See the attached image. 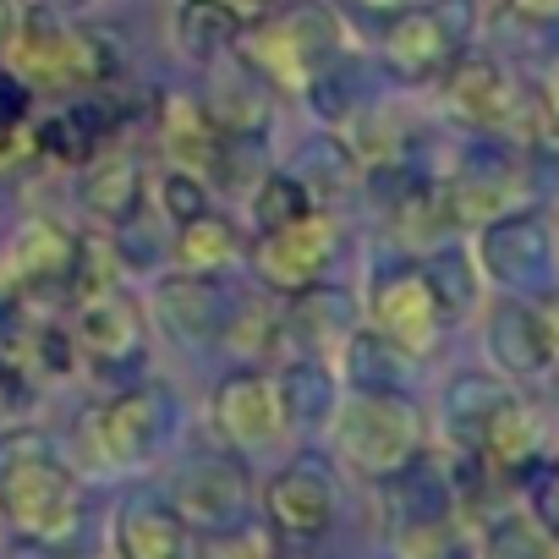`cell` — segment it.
Wrapping results in <instances>:
<instances>
[{
  "mask_svg": "<svg viewBox=\"0 0 559 559\" xmlns=\"http://www.w3.org/2000/svg\"><path fill=\"white\" fill-rule=\"evenodd\" d=\"M324 423L341 461L362 477H390L423 450V412L401 390H352Z\"/></svg>",
  "mask_w": 559,
  "mask_h": 559,
  "instance_id": "7a4b0ae2",
  "label": "cell"
},
{
  "mask_svg": "<svg viewBox=\"0 0 559 559\" xmlns=\"http://www.w3.org/2000/svg\"><path fill=\"white\" fill-rule=\"evenodd\" d=\"M0 515L17 537L39 548H67L88 521L83 483L56 455V444L34 428L0 439Z\"/></svg>",
  "mask_w": 559,
  "mask_h": 559,
  "instance_id": "6da1fadb",
  "label": "cell"
},
{
  "mask_svg": "<svg viewBox=\"0 0 559 559\" xmlns=\"http://www.w3.org/2000/svg\"><path fill=\"white\" fill-rule=\"evenodd\" d=\"M537 521H543V526L554 532V543H559V472L537 488Z\"/></svg>",
  "mask_w": 559,
  "mask_h": 559,
  "instance_id": "d590c367",
  "label": "cell"
},
{
  "mask_svg": "<svg viewBox=\"0 0 559 559\" xmlns=\"http://www.w3.org/2000/svg\"><path fill=\"white\" fill-rule=\"evenodd\" d=\"M423 274H428V286H433L444 319H461V313L472 308L477 280H472V269H466V258H461L455 247H439L433 258H423Z\"/></svg>",
  "mask_w": 559,
  "mask_h": 559,
  "instance_id": "f546056e",
  "label": "cell"
},
{
  "mask_svg": "<svg viewBox=\"0 0 559 559\" xmlns=\"http://www.w3.org/2000/svg\"><path fill=\"white\" fill-rule=\"evenodd\" d=\"M263 510L274 532H286V537H324L335 526V483L324 466L297 461L263 488Z\"/></svg>",
  "mask_w": 559,
  "mask_h": 559,
  "instance_id": "5bb4252c",
  "label": "cell"
},
{
  "mask_svg": "<svg viewBox=\"0 0 559 559\" xmlns=\"http://www.w3.org/2000/svg\"><path fill=\"white\" fill-rule=\"evenodd\" d=\"M280 401H286V417L292 423H324L335 412V379L324 362L302 357L280 373Z\"/></svg>",
  "mask_w": 559,
  "mask_h": 559,
  "instance_id": "484cf974",
  "label": "cell"
},
{
  "mask_svg": "<svg viewBox=\"0 0 559 559\" xmlns=\"http://www.w3.org/2000/svg\"><path fill=\"white\" fill-rule=\"evenodd\" d=\"M159 127H165V154H170L176 170H187V176H214V159H219L225 132L214 127V116H209L198 99H165Z\"/></svg>",
  "mask_w": 559,
  "mask_h": 559,
  "instance_id": "44dd1931",
  "label": "cell"
},
{
  "mask_svg": "<svg viewBox=\"0 0 559 559\" xmlns=\"http://www.w3.org/2000/svg\"><path fill=\"white\" fill-rule=\"evenodd\" d=\"M116 241L105 236H78V252H72V292L78 297H94V292H110L116 286Z\"/></svg>",
  "mask_w": 559,
  "mask_h": 559,
  "instance_id": "1f68e13d",
  "label": "cell"
},
{
  "mask_svg": "<svg viewBox=\"0 0 559 559\" xmlns=\"http://www.w3.org/2000/svg\"><path fill=\"white\" fill-rule=\"evenodd\" d=\"M165 423H170L165 390L143 384V390H121V395L99 401V406L88 412V423H83V439H88V450H94L105 466L127 472V466H143V461L159 450Z\"/></svg>",
  "mask_w": 559,
  "mask_h": 559,
  "instance_id": "8992f818",
  "label": "cell"
},
{
  "mask_svg": "<svg viewBox=\"0 0 559 559\" xmlns=\"http://www.w3.org/2000/svg\"><path fill=\"white\" fill-rule=\"evenodd\" d=\"M477 559H559V543L532 510H504L488 521Z\"/></svg>",
  "mask_w": 559,
  "mask_h": 559,
  "instance_id": "d4e9b609",
  "label": "cell"
},
{
  "mask_svg": "<svg viewBox=\"0 0 559 559\" xmlns=\"http://www.w3.org/2000/svg\"><path fill=\"white\" fill-rule=\"evenodd\" d=\"M444 105L455 121L483 127V132H504L515 121V83L510 72L483 56V50H455L444 67Z\"/></svg>",
  "mask_w": 559,
  "mask_h": 559,
  "instance_id": "8fae6325",
  "label": "cell"
},
{
  "mask_svg": "<svg viewBox=\"0 0 559 559\" xmlns=\"http://www.w3.org/2000/svg\"><path fill=\"white\" fill-rule=\"evenodd\" d=\"M72 252H78V236L56 219H28L7 252H0V292L7 297H34L45 286H61L72 274Z\"/></svg>",
  "mask_w": 559,
  "mask_h": 559,
  "instance_id": "7c38bea8",
  "label": "cell"
},
{
  "mask_svg": "<svg viewBox=\"0 0 559 559\" xmlns=\"http://www.w3.org/2000/svg\"><path fill=\"white\" fill-rule=\"evenodd\" d=\"M537 324H543V341H548V352L559 362V297H548V308L537 313Z\"/></svg>",
  "mask_w": 559,
  "mask_h": 559,
  "instance_id": "f35d334b",
  "label": "cell"
},
{
  "mask_svg": "<svg viewBox=\"0 0 559 559\" xmlns=\"http://www.w3.org/2000/svg\"><path fill=\"white\" fill-rule=\"evenodd\" d=\"M488 357L510 373V379H537L554 368V352L543 341V324H537V308L526 302H499L488 313Z\"/></svg>",
  "mask_w": 559,
  "mask_h": 559,
  "instance_id": "e0dca14e",
  "label": "cell"
},
{
  "mask_svg": "<svg viewBox=\"0 0 559 559\" xmlns=\"http://www.w3.org/2000/svg\"><path fill=\"white\" fill-rule=\"evenodd\" d=\"M17 23H23V7H17V0H0V56L12 50V39H17Z\"/></svg>",
  "mask_w": 559,
  "mask_h": 559,
  "instance_id": "74e56055",
  "label": "cell"
},
{
  "mask_svg": "<svg viewBox=\"0 0 559 559\" xmlns=\"http://www.w3.org/2000/svg\"><path fill=\"white\" fill-rule=\"evenodd\" d=\"M176 258H181L187 274H219V269H230V263L241 258V230H236L225 214L203 209L198 219L181 225V236H176Z\"/></svg>",
  "mask_w": 559,
  "mask_h": 559,
  "instance_id": "cb8c5ba5",
  "label": "cell"
},
{
  "mask_svg": "<svg viewBox=\"0 0 559 559\" xmlns=\"http://www.w3.org/2000/svg\"><path fill=\"white\" fill-rule=\"evenodd\" d=\"M121 554L127 559H198L192 526L165 499H138L121 515Z\"/></svg>",
  "mask_w": 559,
  "mask_h": 559,
  "instance_id": "ac0fdd59",
  "label": "cell"
},
{
  "mask_svg": "<svg viewBox=\"0 0 559 559\" xmlns=\"http://www.w3.org/2000/svg\"><path fill=\"white\" fill-rule=\"evenodd\" d=\"M34 7H45V12H83L88 0H34Z\"/></svg>",
  "mask_w": 559,
  "mask_h": 559,
  "instance_id": "ab89813d",
  "label": "cell"
},
{
  "mask_svg": "<svg viewBox=\"0 0 559 559\" xmlns=\"http://www.w3.org/2000/svg\"><path fill=\"white\" fill-rule=\"evenodd\" d=\"M176 510L187 515V526L203 532H230L247 515V477L236 461H198L187 466V477L176 483Z\"/></svg>",
  "mask_w": 559,
  "mask_h": 559,
  "instance_id": "9a60e30c",
  "label": "cell"
},
{
  "mask_svg": "<svg viewBox=\"0 0 559 559\" xmlns=\"http://www.w3.org/2000/svg\"><path fill=\"white\" fill-rule=\"evenodd\" d=\"M94 121H99V110H67V116H50L45 127H34L39 154L67 159V165H83V159L99 148V138H105V127H94Z\"/></svg>",
  "mask_w": 559,
  "mask_h": 559,
  "instance_id": "f1b7e54d",
  "label": "cell"
},
{
  "mask_svg": "<svg viewBox=\"0 0 559 559\" xmlns=\"http://www.w3.org/2000/svg\"><path fill=\"white\" fill-rule=\"evenodd\" d=\"M352 7L362 12V17H379V23H395V17H406V12H417L423 0H352Z\"/></svg>",
  "mask_w": 559,
  "mask_h": 559,
  "instance_id": "e575fe53",
  "label": "cell"
},
{
  "mask_svg": "<svg viewBox=\"0 0 559 559\" xmlns=\"http://www.w3.org/2000/svg\"><path fill=\"white\" fill-rule=\"evenodd\" d=\"M241 28H247V17H241V7H230V0H181L176 7V39L192 61L225 56L241 39Z\"/></svg>",
  "mask_w": 559,
  "mask_h": 559,
  "instance_id": "603a6c76",
  "label": "cell"
},
{
  "mask_svg": "<svg viewBox=\"0 0 559 559\" xmlns=\"http://www.w3.org/2000/svg\"><path fill=\"white\" fill-rule=\"evenodd\" d=\"M252 7H263V12H274V7H292V0H252Z\"/></svg>",
  "mask_w": 559,
  "mask_h": 559,
  "instance_id": "b9f144b4",
  "label": "cell"
},
{
  "mask_svg": "<svg viewBox=\"0 0 559 559\" xmlns=\"http://www.w3.org/2000/svg\"><path fill=\"white\" fill-rule=\"evenodd\" d=\"M286 401H280V379L247 368V373H230L219 390H214V428L225 433V444L236 450H269L286 433Z\"/></svg>",
  "mask_w": 559,
  "mask_h": 559,
  "instance_id": "30bf717a",
  "label": "cell"
},
{
  "mask_svg": "<svg viewBox=\"0 0 559 559\" xmlns=\"http://www.w3.org/2000/svg\"><path fill=\"white\" fill-rule=\"evenodd\" d=\"M198 559H280V548H274L263 532L230 526V532H209V543H203Z\"/></svg>",
  "mask_w": 559,
  "mask_h": 559,
  "instance_id": "836d02e7",
  "label": "cell"
},
{
  "mask_svg": "<svg viewBox=\"0 0 559 559\" xmlns=\"http://www.w3.org/2000/svg\"><path fill=\"white\" fill-rule=\"evenodd\" d=\"M225 313H230V297L214 286V274H176L159 286V319L192 346L219 341Z\"/></svg>",
  "mask_w": 559,
  "mask_h": 559,
  "instance_id": "2e32d148",
  "label": "cell"
},
{
  "mask_svg": "<svg viewBox=\"0 0 559 559\" xmlns=\"http://www.w3.org/2000/svg\"><path fill=\"white\" fill-rule=\"evenodd\" d=\"M83 209L99 214V219H138L143 209V165L132 154H88L83 159Z\"/></svg>",
  "mask_w": 559,
  "mask_h": 559,
  "instance_id": "d6986e66",
  "label": "cell"
},
{
  "mask_svg": "<svg viewBox=\"0 0 559 559\" xmlns=\"http://www.w3.org/2000/svg\"><path fill=\"white\" fill-rule=\"evenodd\" d=\"M0 61H12L23 88H50V94L99 83L110 72V50L99 45V34H83L67 23V12H45V7H34L17 23V39Z\"/></svg>",
  "mask_w": 559,
  "mask_h": 559,
  "instance_id": "277c9868",
  "label": "cell"
},
{
  "mask_svg": "<svg viewBox=\"0 0 559 559\" xmlns=\"http://www.w3.org/2000/svg\"><path fill=\"white\" fill-rule=\"evenodd\" d=\"M510 12L521 23H554L559 17V0H510Z\"/></svg>",
  "mask_w": 559,
  "mask_h": 559,
  "instance_id": "8d00e7d4",
  "label": "cell"
},
{
  "mask_svg": "<svg viewBox=\"0 0 559 559\" xmlns=\"http://www.w3.org/2000/svg\"><path fill=\"white\" fill-rule=\"evenodd\" d=\"M548 110H554V121H559V72L548 78Z\"/></svg>",
  "mask_w": 559,
  "mask_h": 559,
  "instance_id": "60d3db41",
  "label": "cell"
},
{
  "mask_svg": "<svg viewBox=\"0 0 559 559\" xmlns=\"http://www.w3.org/2000/svg\"><path fill=\"white\" fill-rule=\"evenodd\" d=\"M352 384L357 390H401V368H406V357L390 346V341H379V335H352Z\"/></svg>",
  "mask_w": 559,
  "mask_h": 559,
  "instance_id": "4dcf8cb0",
  "label": "cell"
},
{
  "mask_svg": "<svg viewBox=\"0 0 559 559\" xmlns=\"http://www.w3.org/2000/svg\"><path fill=\"white\" fill-rule=\"evenodd\" d=\"M335 241H341L335 219L319 214V209H308V214H297L292 225H274V230L258 236L252 269H258L263 286H274V292L292 297V292H308V286H319V280H324V269H330V258H335Z\"/></svg>",
  "mask_w": 559,
  "mask_h": 559,
  "instance_id": "52a82bcc",
  "label": "cell"
},
{
  "mask_svg": "<svg viewBox=\"0 0 559 559\" xmlns=\"http://www.w3.org/2000/svg\"><path fill=\"white\" fill-rule=\"evenodd\" d=\"M308 209H313V198H308V181L302 176H292V170H263L258 176V187H252V219H258V230L292 225Z\"/></svg>",
  "mask_w": 559,
  "mask_h": 559,
  "instance_id": "4316f807",
  "label": "cell"
},
{
  "mask_svg": "<svg viewBox=\"0 0 559 559\" xmlns=\"http://www.w3.org/2000/svg\"><path fill=\"white\" fill-rule=\"evenodd\" d=\"M72 341H78V352H83L94 368H105V373L132 368V362H143V352H148V313H143V302H138L132 292H121V286L94 292V297H78Z\"/></svg>",
  "mask_w": 559,
  "mask_h": 559,
  "instance_id": "ba28073f",
  "label": "cell"
},
{
  "mask_svg": "<svg viewBox=\"0 0 559 559\" xmlns=\"http://www.w3.org/2000/svg\"><path fill=\"white\" fill-rule=\"evenodd\" d=\"M477 455H488L499 472H526V466L543 455V423H537V412H532L526 401L504 395V401L488 412L483 433H477Z\"/></svg>",
  "mask_w": 559,
  "mask_h": 559,
  "instance_id": "ffe728a7",
  "label": "cell"
},
{
  "mask_svg": "<svg viewBox=\"0 0 559 559\" xmlns=\"http://www.w3.org/2000/svg\"><path fill=\"white\" fill-rule=\"evenodd\" d=\"M247 50V61L274 78L280 88H313V78L335 61L341 50V23L324 7H308V0H292V7H274V17H263L258 28H241L236 39Z\"/></svg>",
  "mask_w": 559,
  "mask_h": 559,
  "instance_id": "3957f363",
  "label": "cell"
},
{
  "mask_svg": "<svg viewBox=\"0 0 559 559\" xmlns=\"http://www.w3.org/2000/svg\"><path fill=\"white\" fill-rule=\"evenodd\" d=\"M466 28H472V7H466V0H439V7H428V0H423L417 12H406V17L390 23L384 61L401 78H412V83L439 78L450 67V56L461 50Z\"/></svg>",
  "mask_w": 559,
  "mask_h": 559,
  "instance_id": "9c48e42d",
  "label": "cell"
},
{
  "mask_svg": "<svg viewBox=\"0 0 559 559\" xmlns=\"http://www.w3.org/2000/svg\"><path fill=\"white\" fill-rule=\"evenodd\" d=\"M368 324L379 341H390L401 357H428L444 335V308L428 286L423 263H390L368 286Z\"/></svg>",
  "mask_w": 559,
  "mask_h": 559,
  "instance_id": "5b68a950",
  "label": "cell"
},
{
  "mask_svg": "<svg viewBox=\"0 0 559 559\" xmlns=\"http://www.w3.org/2000/svg\"><path fill=\"white\" fill-rule=\"evenodd\" d=\"M450 225H488L515 209V176L510 170H461L439 187Z\"/></svg>",
  "mask_w": 559,
  "mask_h": 559,
  "instance_id": "7402d4cb",
  "label": "cell"
},
{
  "mask_svg": "<svg viewBox=\"0 0 559 559\" xmlns=\"http://www.w3.org/2000/svg\"><path fill=\"white\" fill-rule=\"evenodd\" d=\"M548 225L537 214H499L483 225V269L510 292L548 286Z\"/></svg>",
  "mask_w": 559,
  "mask_h": 559,
  "instance_id": "4fadbf2b",
  "label": "cell"
},
{
  "mask_svg": "<svg viewBox=\"0 0 559 559\" xmlns=\"http://www.w3.org/2000/svg\"><path fill=\"white\" fill-rule=\"evenodd\" d=\"M159 203H165V214H170L176 225H187V219H198V214L209 209V192H203V176H187V170H170V176L159 181Z\"/></svg>",
  "mask_w": 559,
  "mask_h": 559,
  "instance_id": "d6a6232c",
  "label": "cell"
},
{
  "mask_svg": "<svg viewBox=\"0 0 559 559\" xmlns=\"http://www.w3.org/2000/svg\"><path fill=\"white\" fill-rule=\"evenodd\" d=\"M504 395H510V390H499L493 379H455L450 395H444V423H450V433L477 450V433H483L488 412H493Z\"/></svg>",
  "mask_w": 559,
  "mask_h": 559,
  "instance_id": "83f0119b",
  "label": "cell"
}]
</instances>
